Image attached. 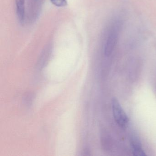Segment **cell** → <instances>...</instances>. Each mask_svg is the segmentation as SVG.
<instances>
[{
  "label": "cell",
  "mask_w": 156,
  "mask_h": 156,
  "mask_svg": "<svg viewBox=\"0 0 156 156\" xmlns=\"http://www.w3.org/2000/svg\"><path fill=\"white\" fill-rule=\"evenodd\" d=\"M33 98V95L30 93L26 95L25 98V101L26 104H29V105L30 104L32 101Z\"/></svg>",
  "instance_id": "obj_6"
},
{
  "label": "cell",
  "mask_w": 156,
  "mask_h": 156,
  "mask_svg": "<svg viewBox=\"0 0 156 156\" xmlns=\"http://www.w3.org/2000/svg\"><path fill=\"white\" fill-rule=\"evenodd\" d=\"M131 146L133 155L137 156H144L146 155L142 148L140 141L136 137H132Z\"/></svg>",
  "instance_id": "obj_3"
},
{
  "label": "cell",
  "mask_w": 156,
  "mask_h": 156,
  "mask_svg": "<svg viewBox=\"0 0 156 156\" xmlns=\"http://www.w3.org/2000/svg\"><path fill=\"white\" fill-rule=\"evenodd\" d=\"M16 5L19 21L23 23L25 18V0H16Z\"/></svg>",
  "instance_id": "obj_4"
},
{
  "label": "cell",
  "mask_w": 156,
  "mask_h": 156,
  "mask_svg": "<svg viewBox=\"0 0 156 156\" xmlns=\"http://www.w3.org/2000/svg\"><path fill=\"white\" fill-rule=\"evenodd\" d=\"M118 39V34L115 30L109 34L105 44L104 53L107 56H109L114 51Z\"/></svg>",
  "instance_id": "obj_2"
},
{
  "label": "cell",
  "mask_w": 156,
  "mask_h": 156,
  "mask_svg": "<svg viewBox=\"0 0 156 156\" xmlns=\"http://www.w3.org/2000/svg\"><path fill=\"white\" fill-rule=\"evenodd\" d=\"M112 108L113 116L116 122L121 127H126L129 123L128 117L116 98H113L112 100Z\"/></svg>",
  "instance_id": "obj_1"
},
{
  "label": "cell",
  "mask_w": 156,
  "mask_h": 156,
  "mask_svg": "<svg viewBox=\"0 0 156 156\" xmlns=\"http://www.w3.org/2000/svg\"><path fill=\"white\" fill-rule=\"evenodd\" d=\"M51 2L56 7H64L67 5L66 0H50Z\"/></svg>",
  "instance_id": "obj_5"
}]
</instances>
